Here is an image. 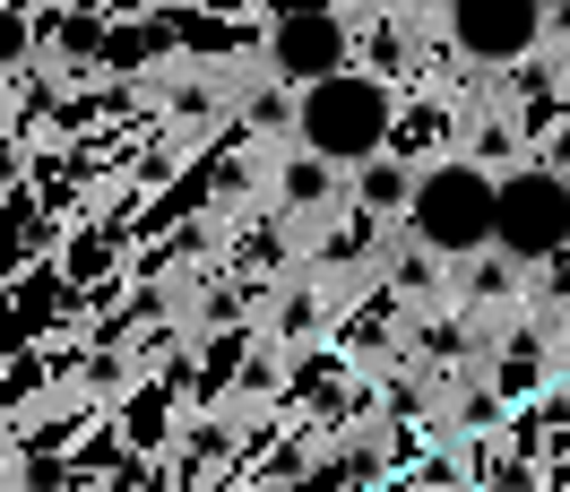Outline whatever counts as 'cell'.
<instances>
[{
    "label": "cell",
    "mask_w": 570,
    "mask_h": 492,
    "mask_svg": "<svg viewBox=\"0 0 570 492\" xmlns=\"http://www.w3.org/2000/svg\"><path fill=\"white\" fill-rule=\"evenodd\" d=\"M397 130V96L381 70H328L312 87H294V147H312L328 165L355 174L363 156H381Z\"/></svg>",
    "instance_id": "1"
},
{
    "label": "cell",
    "mask_w": 570,
    "mask_h": 492,
    "mask_svg": "<svg viewBox=\"0 0 570 492\" xmlns=\"http://www.w3.org/2000/svg\"><path fill=\"white\" fill-rule=\"evenodd\" d=\"M493 208H501V174L484 156H432L424 174H415L406 225H415L432 250L475 259V250H493Z\"/></svg>",
    "instance_id": "2"
},
{
    "label": "cell",
    "mask_w": 570,
    "mask_h": 492,
    "mask_svg": "<svg viewBox=\"0 0 570 492\" xmlns=\"http://www.w3.org/2000/svg\"><path fill=\"white\" fill-rule=\"evenodd\" d=\"M493 243L510 259H553L570 250V174L553 156H519L510 174H501V208H493Z\"/></svg>",
    "instance_id": "3"
},
{
    "label": "cell",
    "mask_w": 570,
    "mask_h": 492,
    "mask_svg": "<svg viewBox=\"0 0 570 492\" xmlns=\"http://www.w3.org/2000/svg\"><path fill=\"white\" fill-rule=\"evenodd\" d=\"M441 27H450V43H459L466 61L510 70V61H528L535 43H544V0H450Z\"/></svg>",
    "instance_id": "4"
},
{
    "label": "cell",
    "mask_w": 570,
    "mask_h": 492,
    "mask_svg": "<svg viewBox=\"0 0 570 492\" xmlns=\"http://www.w3.org/2000/svg\"><path fill=\"white\" fill-rule=\"evenodd\" d=\"M268 61H277L285 87H312L328 70H355V27L337 18V9H294L277 18V36H268Z\"/></svg>",
    "instance_id": "5"
},
{
    "label": "cell",
    "mask_w": 570,
    "mask_h": 492,
    "mask_svg": "<svg viewBox=\"0 0 570 492\" xmlns=\"http://www.w3.org/2000/svg\"><path fill=\"white\" fill-rule=\"evenodd\" d=\"M415 174H424V165H406V156H390V147H381V156H363L355 174H346V199H355L363 216H381V225H406V199H415Z\"/></svg>",
    "instance_id": "6"
},
{
    "label": "cell",
    "mask_w": 570,
    "mask_h": 492,
    "mask_svg": "<svg viewBox=\"0 0 570 492\" xmlns=\"http://www.w3.org/2000/svg\"><path fill=\"white\" fill-rule=\"evenodd\" d=\"M337 174H346V165H328V156H312V147H303V156H294V165H285V208H337Z\"/></svg>",
    "instance_id": "7"
},
{
    "label": "cell",
    "mask_w": 570,
    "mask_h": 492,
    "mask_svg": "<svg viewBox=\"0 0 570 492\" xmlns=\"http://www.w3.org/2000/svg\"><path fill=\"white\" fill-rule=\"evenodd\" d=\"M466 156H484L493 174H510V165H519V139H510V121H475V147H466Z\"/></svg>",
    "instance_id": "8"
},
{
    "label": "cell",
    "mask_w": 570,
    "mask_h": 492,
    "mask_svg": "<svg viewBox=\"0 0 570 492\" xmlns=\"http://www.w3.org/2000/svg\"><path fill=\"white\" fill-rule=\"evenodd\" d=\"M406 9H450V0H406Z\"/></svg>",
    "instance_id": "9"
},
{
    "label": "cell",
    "mask_w": 570,
    "mask_h": 492,
    "mask_svg": "<svg viewBox=\"0 0 570 492\" xmlns=\"http://www.w3.org/2000/svg\"><path fill=\"white\" fill-rule=\"evenodd\" d=\"M18 9H43V0H18Z\"/></svg>",
    "instance_id": "10"
}]
</instances>
